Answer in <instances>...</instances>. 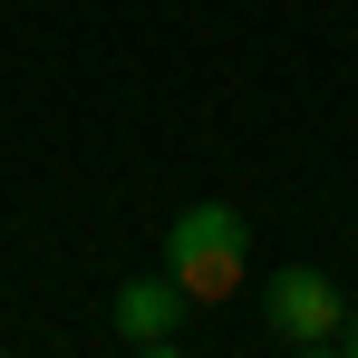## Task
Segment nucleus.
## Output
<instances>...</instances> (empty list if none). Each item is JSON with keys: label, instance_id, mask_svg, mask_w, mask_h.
Returning a JSON list of instances; mask_svg holds the SVG:
<instances>
[{"label": "nucleus", "instance_id": "f03ea898", "mask_svg": "<svg viewBox=\"0 0 358 358\" xmlns=\"http://www.w3.org/2000/svg\"><path fill=\"white\" fill-rule=\"evenodd\" d=\"M262 310H271V339H291V349H329V339L349 329L339 281H329V271H310V262H281V271L262 281Z\"/></svg>", "mask_w": 358, "mask_h": 358}, {"label": "nucleus", "instance_id": "f257e3e1", "mask_svg": "<svg viewBox=\"0 0 358 358\" xmlns=\"http://www.w3.org/2000/svg\"><path fill=\"white\" fill-rule=\"evenodd\" d=\"M252 271V233H242L233 203H184L175 233H165V281L184 300H233Z\"/></svg>", "mask_w": 358, "mask_h": 358}, {"label": "nucleus", "instance_id": "7ed1b4c3", "mask_svg": "<svg viewBox=\"0 0 358 358\" xmlns=\"http://www.w3.org/2000/svg\"><path fill=\"white\" fill-rule=\"evenodd\" d=\"M107 320H117V339H136V349H145V339H175V320H184V291L165 281V271H155V281H126Z\"/></svg>", "mask_w": 358, "mask_h": 358}, {"label": "nucleus", "instance_id": "20e7f679", "mask_svg": "<svg viewBox=\"0 0 358 358\" xmlns=\"http://www.w3.org/2000/svg\"><path fill=\"white\" fill-rule=\"evenodd\" d=\"M136 358H184V349H175V339H145V349H136Z\"/></svg>", "mask_w": 358, "mask_h": 358}, {"label": "nucleus", "instance_id": "423d86ee", "mask_svg": "<svg viewBox=\"0 0 358 358\" xmlns=\"http://www.w3.org/2000/svg\"><path fill=\"white\" fill-rule=\"evenodd\" d=\"M291 358H349V349H291Z\"/></svg>", "mask_w": 358, "mask_h": 358}, {"label": "nucleus", "instance_id": "39448f33", "mask_svg": "<svg viewBox=\"0 0 358 358\" xmlns=\"http://www.w3.org/2000/svg\"><path fill=\"white\" fill-rule=\"evenodd\" d=\"M339 349H349V358H358V310H349V329H339Z\"/></svg>", "mask_w": 358, "mask_h": 358}]
</instances>
